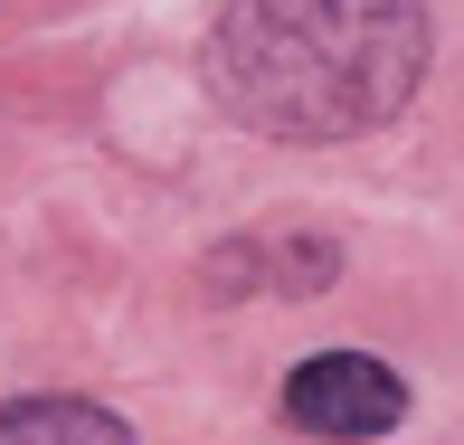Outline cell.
I'll use <instances>...</instances> for the list:
<instances>
[{"label":"cell","mask_w":464,"mask_h":445,"mask_svg":"<svg viewBox=\"0 0 464 445\" xmlns=\"http://www.w3.org/2000/svg\"><path fill=\"white\" fill-rule=\"evenodd\" d=\"M208 86L266 142H361L427 86L417 0H227L208 29Z\"/></svg>","instance_id":"1"},{"label":"cell","mask_w":464,"mask_h":445,"mask_svg":"<svg viewBox=\"0 0 464 445\" xmlns=\"http://www.w3.org/2000/svg\"><path fill=\"white\" fill-rule=\"evenodd\" d=\"M285 417L323 445H370L408 417V379L370 351H313L304 370L285 379Z\"/></svg>","instance_id":"2"},{"label":"cell","mask_w":464,"mask_h":445,"mask_svg":"<svg viewBox=\"0 0 464 445\" xmlns=\"http://www.w3.org/2000/svg\"><path fill=\"white\" fill-rule=\"evenodd\" d=\"M0 445H133V427L86 398H19L0 408Z\"/></svg>","instance_id":"3"}]
</instances>
